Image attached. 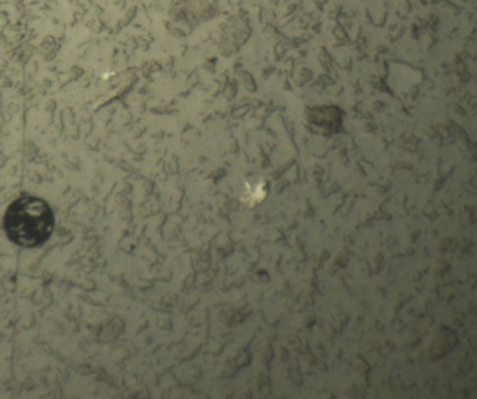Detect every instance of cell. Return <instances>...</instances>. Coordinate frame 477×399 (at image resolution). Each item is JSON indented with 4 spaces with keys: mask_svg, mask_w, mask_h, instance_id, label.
Instances as JSON below:
<instances>
[{
    "mask_svg": "<svg viewBox=\"0 0 477 399\" xmlns=\"http://www.w3.org/2000/svg\"><path fill=\"white\" fill-rule=\"evenodd\" d=\"M3 224L13 243L23 247H36L51 237L54 217L44 200L27 195L15 200L8 207Z\"/></svg>",
    "mask_w": 477,
    "mask_h": 399,
    "instance_id": "6da1fadb",
    "label": "cell"
}]
</instances>
